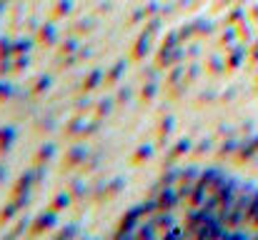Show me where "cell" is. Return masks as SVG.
Here are the masks:
<instances>
[{
    "mask_svg": "<svg viewBox=\"0 0 258 240\" xmlns=\"http://www.w3.org/2000/svg\"><path fill=\"white\" fill-rule=\"evenodd\" d=\"M118 235L258 238V185L221 168H175L123 218Z\"/></svg>",
    "mask_w": 258,
    "mask_h": 240,
    "instance_id": "cell-1",
    "label": "cell"
}]
</instances>
